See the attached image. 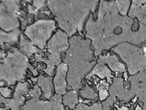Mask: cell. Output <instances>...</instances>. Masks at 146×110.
<instances>
[{
    "instance_id": "cell-8",
    "label": "cell",
    "mask_w": 146,
    "mask_h": 110,
    "mask_svg": "<svg viewBox=\"0 0 146 110\" xmlns=\"http://www.w3.org/2000/svg\"><path fill=\"white\" fill-rule=\"evenodd\" d=\"M94 75H96L102 79L106 77L108 82L110 83H112L111 78L114 77L107 66L98 59L97 64L94 67L93 70L85 76V78L90 80Z\"/></svg>"
},
{
    "instance_id": "cell-22",
    "label": "cell",
    "mask_w": 146,
    "mask_h": 110,
    "mask_svg": "<svg viewBox=\"0 0 146 110\" xmlns=\"http://www.w3.org/2000/svg\"><path fill=\"white\" fill-rule=\"evenodd\" d=\"M136 110H142L141 108L138 105H137L136 108Z\"/></svg>"
},
{
    "instance_id": "cell-12",
    "label": "cell",
    "mask_w": 146,
    "mask_h": 110,
    "mask_svg": "<svg viewBox=\"0 0 146 110\" xmlns=\"http://www.w3.org/2000/svg\"><path fill=\"white\" fill-rule=\"evenodd\" d=\"M21 50L27 54L28 56H30L33 53L41 51L34 46L31 42L26 40L23 35H21Z\"/></svg>"
},
{
    "instance_id": "cell-13",
    "label": "cell",
    "mask_w": 146,
    "mask_h": 110,
    "mask_svg": "<svg viewBox=\"0 0 146 110\" xmlns=\"http://www.w3.org/2000/svg\"><path fill=\"white\" fill-rule=\"evenodd\" d=\"M66 110H103L102 104L100 101L94 103L92 105L88 106L86 104L79 103L74 110L67 109Z\"/></svg>"
},
{
    "instance_id": "cell-1",
    "label": "cell",
    "mask_w": 146,
    "mask_h": 110,
    "mask_svg": "<svg viewBox=\"0 0 146 110\" xmlns=\"http://www.w3.org/2000/svg\"><path fill=\"white\" fill-rule=\"evenodd\" d=\"M97 20L92 14L89 19L94 22L93 31L87 32L86 37L93 40L95 55L119 43L129 42L140 44L146 40V25L126 15H120L115 1H100Z\"/></svg>"
},
{
    "instance_id": "cell-19",
    "label": "cell",
    "mask_w": 146,
    "mask_h": 110,
    "mask_svg": "<svg viewBox=\"0 0 146 110\" xmlns=\"http://www.w3.org/2000/svg\"><path fill=\"white\" fill-rule=\"evenodd\" d=\"M114 106L117 108V110H129V108L128 107L122 106V107H120L116 104H114Z\"/></svg>"
},
{
    "instance_id": "cell-2",
    "label": "cell",
    "mask_w": 146,
    "mask_h": 110,
    "mask_svg": "<svg viewBox=\"0 0 146 110\" xmlns=\"http://www.w3.org/2000/svg\"><path fill=\"white\" fill-rule=\"evenodd\" d=\"M76 36L69 39L73 45L70 44V48L66 52V56L64 59V62L69 63V70L67 72V80L68 87H71L72 89L78 92L83 87L81 83L85 75L88 73L96 63V62H91L93 59V52L90 47V40H84L81 38Z\"/></svg>"
},
{
    "instance_id": "cell-4",
    "label": "cell",
    "mask_w": 146,
    "mask_h": 110,
    "mask_svg": "<svg viewBox=\"0 0 146 110\" xmlns=\"http://www.w3.org/2000/svg\"><path fill=\"white\" fill-rule=\"evenodd\" d=\"M28 93L32 98L26 101L23 110H65L60 95L55 94L49 100H40L41 91L37 85H35Z\"/></svg>"
},
{
    "instance_id": "cell-15",
    "label": "cell",
    "mask_w": 146,
    "mask_h": 110,
    "mask_svg": "<svg viewBox=\"0 0 146 110\" xmlns=\"http://www.w3.org/2000/svg\"><path fill=\"white\" fill-rule=\"evenodd\" d=\"M119 13L122 15H126L129 8L131 1H115Z\"/></svg>"
},
{
    "instance_id": "cell-11",
    "label": "cell",
    "mask_w": 146,
    "mask_h": 110,
    "mask_svg": "<svg viewBox=\"0 0 146 110\" xmlns=\"http://www.w3.org/2000/svg\"><path fill=\"white\" fill-rule=\"evenodd\" d=\"M62 102L64 105L69 107L70 109L74 110L79 102L77 92L74 90H70L66 92L62 97Z\"/></svg>"
},
{
    "instance_id": "cell-10",
    "label": "cell",
    "mask_w": 146,
    "mask_h": 110,
    "mask_svg": "<svg viewBox=\"0 0 146 110\" xmlns=\"http://www.w3.org/2000/svg\"><path fill=\"white\" fill-rule=\"evenodd\" d=\"M38 78V77H37ZM52 77H45L41 75L38 78L37 85L40 87L44 93V97L49 100L52 97L53 86Z\"/></svg>"
},
{
    "instance_id": "cell-9",
    "label": "cell",
    "mask_w": 146,
    "mask_h": 110,
    "mask_svg": "<svg viewBox=\"0 0 146 110\" xmlns=\"http://www.w3.org/2000/svg\"><path fill=\"white\" fill-rule=\"evenodd\" d=\"M98 60L104 64H107L112 71L115 72L116 75L117 73L126 71L125 66L122 63L119 61L117 57L114 55L108 54L105 56H100Z\"/></svg>"
},
{
    "instance_id": "cell-5",
    "label": "cell",
    "mask_w": 146,
    "mask_h": 110,
    "mask_svg": "<svg viewBox=\"0 0 146 110\" xmlns=\"http://www.w3.org/2000/svg\"><path fill=\"white\" fill-rule=\"evenodd\" d=\"M28 82H19L12 99H6L1 96V103L4 104L7 110H20V107L25 105V98L24 96L29 92Z\"/></svg>"
},
{
    "instance_id": "cell-14",
    "label": "cell",
    "mask_w": 146,
    "mask_h": 110,
    "mask_svg": "<svg viewBox=\"0 0 146 110\" xmlns=\"http://www.w3.org/2000/svg\"><path fill=\"white\" fill-rule=\"evenodd\" d=\"M78 92L82 97L87 100L94 99L97 97V94L95 93L93 89L91 88L88 85H86L84 89H81Z\"/></svg>"
},
{
    "instance_id": "cell-17",
    "label": "cell",
    "mask_w": 146,
    "mask_h": 110,
    "mask_svg": "<svg viewBox=\"0 0 146 110\" xmlns=\"http://www.w3.org/2000/svg\"><path fill=\"white\" fill-rule=\"evenodd\" d=\"M1 95L4 98L6 99H10L11 97V89L8 88V87H1L0 88Z\"/></svg>"
},
{
    "instance_id": "cell-24",
    "label": "cell",
    "mask_w": 146,
    "mask_h": 110,
    "mask_svg": "<svg viewBox=\"0 0 146 110\" xmlns=\"http://www.w3.org/2000/svg\"><path fill=\"white\" fill-rule=\"evenodd\" d=\"M21 110H23V109H21Z\"/></svg>"
},
{
    "instance_id": "cell-7",
    "label": "cell",
    "mask_w": 146,
    "mask_h": 110,
    "mask_svg": "<svg viewBox=\"0 0 146 110\" xmlns=\"http://www.w3.org/2000/svg\"><path fill=\"white\" fill-rule=\"evenodd\" d=\"M128 15L131 18H137L138 21L146 25V1H132Z\"/></svg>"
},
{
    "instance_id": "cell-6",
    "label": "cell",
    "mask_w": 146,
    "mask_h": 110,
    "mask_svg": "<svg viewBox=\"0 0 146 110\" xmlns=\"http://www.w3.org/2000/svg\"><path fill=\"white\" fill-rule=\"evenodd\" d=\"M67 70V64L65 63H61L59 65L53 79L54 90L57 94L64 95L66 93V89L68 85L66 80Z\"/></svg>"
},
{
    "instance_id": "cell-21",
    "label": "cell",
    "mask_w": 146,
    "mask_h": 110,
    "mask_svg": "<svg viewBox=\"0 0 146 110\" xmlns=\"http://www.w3.org/2000/svg\"><path fill=\"white\" fill-rule=\"evenodd\" d=\"M123 76L124 77L125 80H127V78H128V74H127V72H124V73Z\"/></svg>"
},
{
    "instance_id": "cell-20",
    "label": "cell",
    "mask_w": 146,
    "mask_h": 110,
    "mask_svg": "<svg viewBox=\"0 0 146 110\" xmlns=\"http://www.w3.org/2000/svg\"><path fill=\"white\" fill-rule=\"evenodd\" d=\"M79 102L80 103H83V104H88V103H90V102L91 101L90 100H83L82 99V98H80V97H79Z\"/></svg>"
},
{
    "instance_id": "cell-23",
    "label": "cell",
    "mask_w": 146,
    "mask_h": 110,
    "mask_svg": "<svg viewBox=\"0 0 146 110\" xmlns=\"http://www.w3.org/2000/svg\"><path fill=\"white\" fill-rule=\"evenodd\" d=\"M0 110H7L5 108H2V107H1Z\"/></svg>"
},
{
    "instance_id": "cell-3",
    "label": "cell",
    "mask_w": 146,
    "mask_h": 110,
    "mask_svg": "<svg viewBox=\"0 0 146 110\" xmlns=\"http://www.w3.org/2000/svg\"><path fill=\"white\" fill-rule=\"evenodd\" d=\"M126 64L129 74L133 75L146 70V53L143 48H139L128 42L121 43L111 48Z\"/></svg>"
},
{
    "instance_id": "cell-16",
    "label": "cell",
    "mask_w": 146,
    "mask_h": 110,
    "mask_svg": "<svg viewBox=\"0 0 146 110\" xmlns=\"http://www.w3.org/2000/svg\"><path fill=\"white\" fill-rule=\"evenodd\" d=\"M1 32L3 33V38H4L3 40H1V43H2V42L4 43V42H14L18 41V39L14 38V37L18 38L19 35L20 33V31L19 30L13 31V32L7 34H5V32H2V30H1Z\"/></svg>"
},
{
    "instance_id": "cell-18",
    "label": "cell",
    "mask_w": 146,
    "mask_h": 110,
    "mask_svg": "<svg viewBox=\"0 0 146 110\" xmlns=\"http://www.w3.org/2000/svg\"><path fill=\"white\" fill-rule=\"evenodd\" d=\"M108 95V92L106 89H100L99 91V96L101 101L104 100Z\"/></svg>"
}]
</instances>
